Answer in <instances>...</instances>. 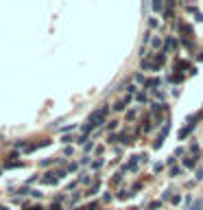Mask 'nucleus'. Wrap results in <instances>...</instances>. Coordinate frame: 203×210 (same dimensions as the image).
Segmentation results:
<instances>
[{
  "label": "nucleus",
  "instance_id": "obj_1",
  "mask_svg": "<svg viewBox=\"0 0 203 210\" xmlns=\"http://www.w3.org/2000/svg\"><path fill=\"white\" fill-rule=\"evenodd\" d=\"M42 182H44V184H57L59 177H57V173H46L44 177H42Z\"/></svg>",
  "mask_w": 203,
  "mask_h": 210
},
{
  "label": "nucleus",
  "instance_id": "obj_2",
  "mask_svg": "<svg viewBox=\"0 0 203 210\" xmlns=\"http://www.w3.org/2000/svg\"><path fill=\"white\" fill-rule=\"evenodd\" d=\"M192 129H194V123H190L188 127H183V129L179 131V140H183V138H186V136H188V134H190Z\"/></svg>",
  "mask_w": 203,
  "mask_h": 210
},
{
  "label": "nucleus",
  "instance_id": "obj_3",
  "mask_svg": "<svg viewBox=\"0 0 203 210\" xmlns=\"http://www.w3.org/2000/svg\"><path fill=\"white\" fill-rule=\"evenodd\" d=\"M194 164H197V160H194V158H190V160H183V166H188V169H192Z\"/></svg>",
  "mask_w": 203,
  "mask_h": 210
},
{
  "label": "nucleus",
  "instance_id": "obj_4",
  "mask_svg": "<svg viewBox=\"0 0 203 210\" xmlns=\"http://www.w3.org/2000/svg\"><path fill=\"white\" fill-rule=\"evenodd\" d=\"M98 188H100V184H94V186H92V190H90L87 195H96V193H98Z\"/></svg>",
  "mask_w": 203,
  "mask_h": 210
},
{
  "label": "nucleus",
  "instance_id": "obj_5",
  "mask_svg": "<svg viewBox=\"0 0 203 210\" xmlns=\"http://www.w3.org/2000/svg\"><path fill=\"white\" fill-rule=\"evenodd\" d=\"M72 140H75L72 136H64V138H61V142H66V145H68V142H72Z\"/></svg>",
  "mask_w": 203,
  "mask_h": 210
},
{
  "label": "nucleus",
  "instance_id": "obj_6",
  "mask_svg": "<svg viewBox=\"0 0 203 210\" xmlns=\"http://www.w3.org/2000/svg\"><path fill=\"white\" fill-rule=\"evenodd\" d=\"M179 173H181V169H170V175H173V177H177Z\"/></svg>",
  "mask_w": 203,
  "mask_h": 210
},
{
  "label": "nucleus",
  "instance_id": "obj_7",
  "mask_svg": "<svg viewBox=\"0 0 203 210\" xmlns=\"http://www.w3.org/2000/svg\"><path fill=\"white\" fill-rule=\"evenodd\" d=\"M81 182H83V184H90V182H92V177H87V175H83V177H81Z\"/></svg>",
  "mask_w": 203,
  "mask_h": 210
},
{
  "label": "nucleus",
  "instance_id": "obj_8",
  "mask_svg": "<svg viewBox=\"0 0 203 210\" xmlns=\"http://www.w3.org/2000/svg\"><path fill=\"white\" fill-rule=\"evenodd\" d=\"M197 180H203V169H199V171H197Z\"/></svg>",
  "mask_w": 203,
  "mask_h": 210
},
{
  "label": "nucleus",
  "instance_id": "obj_9",
  "mask_svg": "<svg viewBox=\"0 0 203 210\" xmlns=\"http://www.w3.org/2000/svg\"><path fill=\"white\" fill-rule=\"evenodd\" d=\"M33 210H42V208H40V206H35V208H33Z\"/></svg>",
  "mask_w": 203,
  "mask_h": 210
}]
</instances>
